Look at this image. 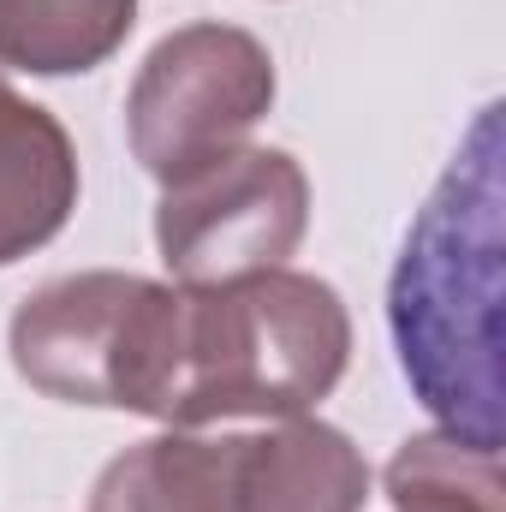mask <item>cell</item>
<instances>
[{"label":"cell","mask_w":506,"mask_h":512,"mask_svg":"<svg viewBox=\"0 0 506 512\" xmlns=\"http://www.w3.org/2000/svg\"><path fill=\"white\" fill-rule=\"evenodd\" d=\"M501 203V108H483L387 280V328L417 405L477 447H501L506 435Z\"/></svg>","instance_id":"obj_1"},{"label":"cell","mask_w":506,"mask_h":512,"mask_svg":"<svg viewBox=\"0 0 506 512\" xmlns=\"http://www.w3.org/2000/svg\"><path fill=\"white\" fill-rule=\"evenodd\" d=\"M352 364L346 298L304 268H262L221 286H179V352L161 423L304 417Z\"/></svg>","instance_id":"obj_2"},{"label":"cell","mask_w":506,"mask_h":512,"mask_svg":"<svg viewBox=\"0 0 506 512\" xmlns=\"http://www.w3.org/2000/svg\"><path fill=\"white\" fill-rule=\"evenodd\" d=\"M6 352L18 382L42 399L161 423L179 352V286L126 268L60 274L12 310Z\"/></svg>","instance_id":"obj_3"},{"label":"cell","mask_w":506,"mask_h":512,"mask_svg":"<svg viewBox=\"0 0 506 512\" xmlns=\"http://www.w3.org/2000/svg\"><path fill=\"white\" fill-rule=\"evenodd\" d=\"M274 96L280 78L268 42L239 24L197 18L143 54L126 90V143L137 167L167 191L197 167L245 149Z\"/></svg>","instance_id":"obj_4"},{"label":"cell","mask_w":506,"mask_h":512,"mask_svg":"<svg viewBox=\"0 0 506 512\" xmlns=\"http://www.w3.org/2000/svg\"><path fill=\"white\" fill-rule=\"evenodd\" d=\"M310 233V179L292 149L245 143L155 203V251L173 286H221L239 274L286 268Z\"/></svg>","instance_id":"obj_5"},{"label":"cell","mask_w":506,"mask_h":512,"mask_svg":"<svg viewBox=\"0 0 506 512\" xmlns=\"http://www.w3.org/2000/svg\"><path fill=\"white\" fill-rule=\"evenodd\" d=\"M78 185L72 131L0 78V268L66 233Z\"/></svg>","instance_id":"obj_6"},{"label":"cell","mask_w":506,"mask_h":512,"mask_svg":"<svg viewBox=\"0 0 506 512\" xmlns=\"http://www.w3.org/2000/svg\"><path fill=\"white\" fill-rule=\"evenodd\" d=\"M370 459L322 417H280L239 435V512H364Z\"/></svg>","instance_id":"obj_7"},{"label":"cell","mask_w":506,"mask_h":512,"mask_svg":"<svg viewBox=\"0 0 506 512\" xmlns=\"http://www.w3.org/2000/svg\"><path fill=\"white\" fill-rule=\"evenodd\" d=\"M90 512H239V435L161 429L114 453Z\"/></svg>","instance_id":"obj_8"},{"label":"cell","mask_w":506,"mask_h":512,"mask_svg":"<svg viewBox=\"0 0 506 512\" xmlns=\"http://www.w3.org/2000/svg\"><path fill=\"white\" fill-rule=\"evenodd\" d=\"M137 30V0H0V72L78 78Z\"/></svg>","instance_id":"obj_9"},{"label":"cell","mask_w":506,"mask_h":512,"mask_svg":"<svg viewBox=\"0 0 506 512\" xmlns=\"http://www.w3.org/2000/svg\"><path fill=\"white\" fill-rule=\"evenodd\" d=\"M387 501L393 512H501V447L459 441L447 429L411 435L387 471Z\"/></svg>","instance_id":"obj_10"}]
</instances>
